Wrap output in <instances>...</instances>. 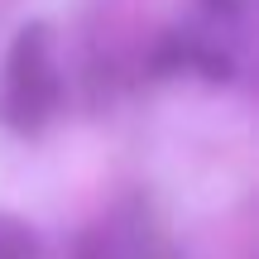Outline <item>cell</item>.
Segmentation results:
<instances>
[{"mask_svg":"<svg viewBox=\"0 0 259 259\" xmlns=\"http://www.w3.org/2000/svg\"><path fill=\"white\" fill-rule=\"evenodd\" d=\"M158 240H154V221H149L144 202H120L115 211H106L92 231L77 240V259H154Z\"/></svg>","mask_w":259,"mask_h":259,"instance_id":"obj_2","label":"cell"},{"mask_svg":"<svg viewBox=\"0 0 259 259\" xmlns=\"http://www.w3.org/2000/svg\"><path fill=\"white\" fill-rule=\"evenodd\" d=\"M58 96H63V82H58L53 53H48V29L44 24H24L15 34L5 53V82H0V120L10 130H38L48 125V115L58 111Z\"/></svg>","mask_w":259,"mask_h":259,"instance_id":"obj_1","label":"cell"},{"mask_svg":"<svg viewBox=\"0 0 259 259\" xmlns=\"http://www.w3.org/2000/svg\"><path fill=\"white\" fill-rule=\"evenodd\" d=\"M0 259H44V240L19 216L0 211Z\"/></svg>","mask_w":259,"mask_h":259,"instance_id":"obj_3","label":"cell"}]
</instances>
